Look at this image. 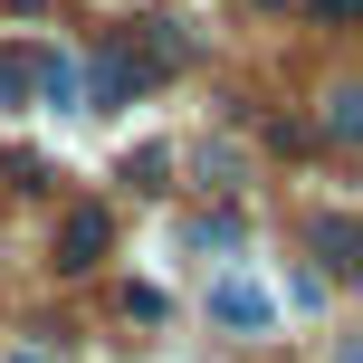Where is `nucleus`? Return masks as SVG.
Wrapping results in <instances>:
<instances>
[{
  "label": "nucleus",
  "instance_id": "10",
  "mask_svg": "<svg viewBox=\"0 0 363 363\" xmlns=\"http://www.w3.org/2000/svg\"><path fill=\"white\" fill-rule=\"evenodd\" d=\"M268 10H277V0H268Z\"/></svg>",
  "mask_w": 363,
  "mask_h": 363
},
{
  "label": "nucleus",
  "instance_id": "5",
  "mask_svg": "<svg viewBox=\"0 0 363 363\" xmlns=\"http://www.w3.org/2000/svg\"><path fill=\"white\" fill-rule=\"evenodd\" d=\"M354 249H363L354 220H315V258H325V277H345V268H354Z\"/></svg>",
  "mask_w": 363,
  "mask_h": 363
},
{
  "label": "nucleus",
  "instance_id": "4",
  "mask_svg": "<svg viewBox=\"0 0 363 363\" xmlns=\"http://www.w3.org/2000/svg\"><path fill=\"white\" fill-rule=\"evenodd\" d=\"M144 77H153V67H144L134 48H106V57H96V86H86V96H96V106H125Z\"/></svg>",
  "mask_w": 363,
  "mask_h": 363
},
{
  "label": "nucleus",
  "instance_id": "3",
  "mask_svg": "<svg viewBox=\"0 0 363 363\" xmlns=\"http://www.w3.org/2000/svg\"><path fill=\"white\" fill-rule=\"evenodd\" d=\"M29 86L48 96V106H86V77H77L67 48H29Z\"/></svg>",
  "mask_w": 363,
  "mask_h": 363
},
{
  "label": "nucleus",
  "instance_id": "1",
  "mask_svg": "<svg viewBox=\"0 0 363 363\" xmlns=\"http://www.w3.org/2000/svg\"><path fill=\"white\" fill-rule=\"evenodd\" d=\"M106 239H115V220L96 211V201H77V211L57 220V268H67V277H86L96 258H106Z\"/></svg>",
  "mask_w": 363,
  "mask_h": 363
},
{
  "label": "nucleus",
  "instance_id": "2",
  "mask_svg": "<svg viewBox=\"0 0 363 363\" xmlns=\"http://www.w3.org/2000/svg\"><path fill=\"white\" fill-rule=\"evenodd\" d=\"M268 315H277V306L249 287V277H220V287H211V325H230V335H258Z\"/></svg>",
  "mask_w": 363,
  "mask_h": 363
},
{
  "label": "nucleus",
  "instance_id": "9",
  "mask_svg": "<svg viewBox=\"0 0 363 363\" xmlns=\"http://www.w3.org/2000/svg\"><path fill=\"white\" fill-rule=\"evenodd\" d=\"M10 363H48V354H29V345H19V354H10Z\"/></svg>",
  "mask_w": 363,
  "mask_h": 363
},
{
  "label": "nucleus",
  "instance_id": "8",
  "mask_svg": "<svg viewBox=\"0 0 363 363\" xmlns=\"http://www.w3.org/2000/svg\"><path fill=\"white\" fill-rule=\"evenodd\" d=\"M363 10V0H315V19H354Z\"/></svg>",
  "mask_w": 363,
  "mask_h": 363
},
{
  "label": "nucleus",
  "instance_id": "6",
  "mask_svg": "<svg viewBox=\"0 0 363 363\" xmlns=\"http://www.w3.org/2000/svg\"><path fill=\"white\" fill-rule=\"evenodd\" d=\"M325 134H335V144H354V134H363V96H354V86L325 106Z\"/></svg>",
  "mask_w": 363,
  "mask_h": 363
},
{
  "label": "nucleus",
  "instance_id": "7",
  "mask_svg": "<svg viewBox=\"0 0 363 363\" xmlns=\"http://www.w3.org/2000/svg\"><path fill=\"white\" fill-rule=\"evenodd\" d=\"M19 96H29V48L0 57V106H19Z\"/></svg>",
  "mask_w": 363,
  "mask_h": 363
}]
</instances>
